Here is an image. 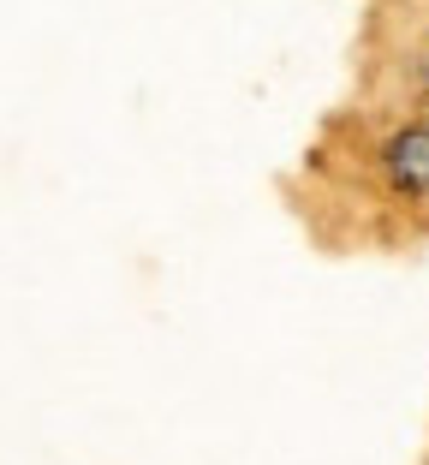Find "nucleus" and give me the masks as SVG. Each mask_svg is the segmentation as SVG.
<instances>
[{
  "instance_id": "f257e3e1",
  "label": "nucleus",
  "mask_w": 429,
  "mask_h": 465,
  "mask_svg": "<svg viewBox=\"0 0 429 465\" xmlns=\"http://www.w3.org/2000/svg\"><path fill=\"white\" fill-rule=\"evenodd\" d=\"M375 173L400 203H429V120H405L382 137Z\"/></svg>"
},
{
  "instance_id": "f03ea898",
  "label": "nucleus",
  "mask_w": 429,
  "mask_h": 465,
  "mask_svg": "<svg viewBox=\"0 0 429 465\" xmlns=\"http://www.w3.org/2000/svg\"><path fill=\"white\" fill-rule=\"evenodd\" d=\"M424 102H429V72H424Z\"/></svg>"
}]
</instances>
